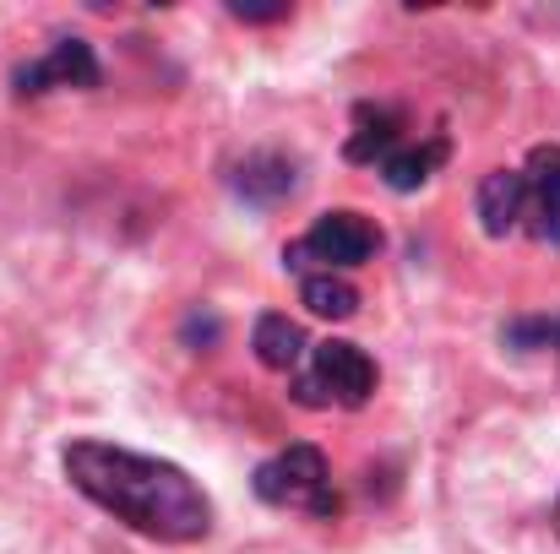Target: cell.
Masks as SVG:
<instances>
[{
    "label": "cell",
    "mask_w": 560,
    "mask_h": 554,
    "mask_svg": "<svg viewBox=\"0 0 560 554\" xmlns=\"http://www.w3.org/2000/svg\"><path fill=\"white\" fill-rule=\"evenodd\" d=\"M446 153H452V142L435 131V137H408L397 153H386L375 169H381V180L392 185V190H419V185L430 180L441 164H446Z\"/></svg>",
    "instance_id": "cell-9"
},
{
    "label": "cell",
    "mask_w": 560,
    "mask_h": 554,
    "mask_svg": "<svg viewBox=\"0 0 560 554\" xmlns=\"http://www.w3.org/2000/svg\"><path fill=\"white\" fill-rule=\"evenodd\" d=\"M93 82H98V60H93L88 38H55L49 55L16 66V76H11L16 98H38L49 87H93Z\"/></svg>",
    "instance_id": "cell-5"
},
{
    "label": "cell",
    "mask_w": 560,
    "mask_h": 554,
    "mask_svg": "<svg viewBox=\"0 0 560 554\" xmlns=\"http://www.w3.org/2000/svg\"><path fill=\"white\" fill-rule=\"evenodd\" d=\"M60 462H66V479L77 495H88L98 511H109L115 522H126L142 539L196 544L212 533V500L201 495V484L186 468H175L164 457L126 451L109 440H71Z\"/></svg>",
    "instance_id": "cell-1"
},
{
    "label": "cell",
    "mask_w": 560,
    "mask_h": 554,
    "mask_svg": "<svg viewBox=\"0 0 560 554\" xmlns=\"http://www.w3.org/2000/svg\"><path fill=\"white\" fill-rule=\"evenodd\" d=\"M375 391V359L360 343L327 338L316 349H305V359L289 380V397L300 408H365Z\"/></svg>",
    "instance_id": "cell-3"
},
{
    "label": "cell",
    "mask_w": 560,
    "mask_h": 554,
    "mask_svg": "<svg viewBox=\"0 0 560 554\" xmlns=\"http://www.w3.org/2000/svg\"><path fill=\"white\" fill-rule=\"evenodd\" d=\"M300 305L327 321H349L360 310V288L349 278H300Z\"/></svg>",
    "instance_id": "cell-11"
},
{
    "label": "cell",
    "mask_w": 560,
    "mask_h": 554,
    "mask_svg": "<svg viewBox=\"0 0 560 554\" xmlns=\"http://www.w3.org/2000/svg\"><path fill=\"white\" fill-rule=\"evenodd\" d=\"M556 533H560V500H556Z\"/></svg>",
    "instance_id": "cell-14"
},
{
    "label": "cell",
    "mask_w": 560,
    "mask_h": 554,
    "mask_svg": "<svg viewBox=\"0 0 560 554\" xmlns=\"http://www.w3.org/2000/svg\"><path fill=\"white\" fill-rule=\"evenodd\" d=\"M517 175H523V228L539 245H560V142L534 148Z\"/></svg>",
    "instance_id": "cell-6"
},
{
    "label": "cell",
    "mask_w": 560,
    "mask_h": 554,
    "mask_svg": "<svg viewBox=\"0 0 560 554\" xmlns=\"http://www.w3.org/2000/svg\"><path fill=\"white\" fill-rule=\"evenodd\" d=\"M375 250H381L375 217L354 212V207H338V212H322V217L283 250V261H289V272H300V278H343V272L365 267Z\"/></svg>",
    "instance_id": "cell-2"
},
{
    "label": "cell",
    "mask_w": 560,
    "mask_h": 554,
    "mask_svg": "<svg viewBox=\"0 0 560 554\" xmlns=\"http://www.w3.org/2000/svg\"><path fill=\"white\" fill-rule=\"evenodd\" d=\"M506 338L517 343V349H556L560 354V316H534V321H512L506 327Z\"/></svg>",
    "instance_id": "cell-13"
},
{
    "label": "cell",
    "mask_w": 560,
    "mask_h": 554,
    "mask_svg": "<svg viewBox=\"0 0 560 554\" xmlns=\"http://www.w3.org/2000/svg\"><path fill=\"white\" fill-rule=\"evenodd\" d=\"M234 185H240V196H250V201H278V196L294 190V164L261 153V158H250V164L240 169V180Z\"/></svg>",
    "instance_id": "cell-12"
},
{
    "label": "cell",
    "mask_w": 560,
    "mask_h": 554,
    "mask_svg": "<svg viewBox=\"0 0 560 554\" xmlns=\"http://www.w3.org/2000/svg\"><path fill=\"white\" fill-rule=\"evenodd\" d=\"M250 349H256V359L267 369H300V359H305V332L289 316L267 310L256 321V332H250Z\"/></svg>",
    "instance_id": "cell-10"
},
{
    "label": "cell",
    "mask_w": 560,
    "mask_h": 554,
    "mask_svg": "<svg viewBox=\"0 0 560 554\" xmlns=\"http://www.w3.org/2000/svg\"><path fill=\"white\" fill-rule=\"evenodd\" d=\"M474 212H479V228L490 239H506L523 228V175L517 169H490L479 180V196H474Z\"/></svg>",
    "instance_id": "cell-8"
},
{
    "label": "cell",
    "mask_w": 560,
    "mask_h": 554,
    "mask_svg": "<svg viewBox=\"0 0 560 554\" xmlns=\"http://www.w3.org/2000/svg\"><path fill=\"white\" fill-rule=\"evenodd\" d=\"M408 142V115L392 104H360L354 109V131H349V164H381L386 153H397Z\"/></svg>",
    "instance_id": "cell-7"
},
{
    "label": "cell",
    "mask_w": 560,
    "mask_h": 554,
    "mask_svg": "<svg viewBox=\"0 0 560 554\" xmlns=\"http://www.w3.org/2000/svg\"><path fill=\"white\" fill-rule=\"evenodd\" d=\"M256 495L278 511H311V517H338V490H332V468L322 457V446H283L278 457H267L256 468Z\"/></svg>",
    "instance_id": "cell-4"
}]
</instances>
